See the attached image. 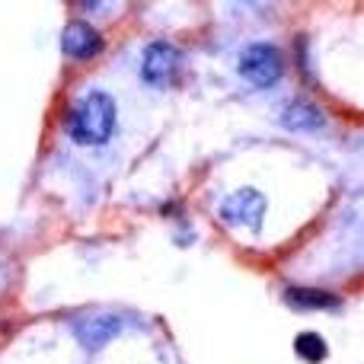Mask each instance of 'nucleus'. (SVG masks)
Wrapping results in <instances>:
<instances>
[{
	"instance_id": "6",
	"label": "nucleus",
	"mask_w": 364,
	"mask_h": 364,
	"mask_svg": "<svg viewBox=\"0 0 364 364\" xmlns=\"http://www.w3.org/2000/svg\"><path fill=\"white\" fill-rule=\"evenodd\" d=\"M61 48H64V55L74 58V61H90V58L100 55L102 36H100V32H96L90 23H83V19H74V23L64 29Z\"/></svg>"
},
{
	"instance_id": "1",
	"label": "nucleus",
	"mask_w": 364,
	"mask_h": 364,
	"mask_svg": "<svg viewBox=\"0 0 364 364\" xmlns=\"http://www.w3.org/2000/svg\"><path fill=\"white\" fill-rule=\"evenodd\" d=\"M115 115H119V109H115L112 96H109L106 90H90L83 100H77L74 106H70L64 128H68L70 141H77V144L100 147L112 138Z\"/></svg>"
},
{
	"instance_id": "3",
	"label": "nucleus",
	"mask_w": 364,
	"mask_h": 364,
	"mask_svg": "<svg viewBox=\"0 0 364 364\" xmlns=\"http://www.w3.org/2000/svg\"><path fill=\"white\" fill-rule=\"evenodd\" d=\"M265 195L259 188H240V192H230L218 208V218L230 227H252L259 230L262 227V218H265Z\"/></svg>"
},
{
	"instance_id": "9",
	"label": "nucleus",
	"mask_w": 364,
	"mask_h": 364,
	"mask_svg": "<svg viewBox=\"0 0 364 364\" xmlns=\"http://www.w3.org/2000/svg\"><path fill=\"white\" fill-rule=\"evenodd\" d=\"M294 352H297V358H304V361H310V364H320L323 358H326V342H323V336L320 333H301L294 339Z\"/></svg>"
},
{
	"instance_id": "7",
	"label": "nucleus",
	"mask_w": 364,
	"mask_h": 364,
	"mask_svg": "<svg viewBox=\"0 0 364 364\" xmlns=\"http://www.w3.org/2000/svg\"><path fill=\"white\" fill-rule=\"evenodd\" d=\"M282 125L291 128V132H314V128L326 125V115H323L320 106L307 100H294L288 109L282 112Z\"/></svg>"
},
{
	"instance_id": "2",
	"label": "nucleus",
	"mask_w": 364,
	"mask_h": 364,
	"mask_svg": "<svg viewBox=\"0 0 364 364\" xmlns=\"http://www.w3.org/2000/svg\"><path fill=\"white\" fill-rule=\"evenodd\" d=\"M284 70V58L278 51V45L272 42H252L240 55V77L246 83H252L256 90H269L272 83H278Z\"/></svg>"
},
{
	"instance_id": "8",
	"label": "nucleus",
	"mask_w": 364,
	"mask_h": 364,
	"mask_svg": "<svg viewBox=\"0 0 364 364\" xmlns=\"http://www.w3.org/2000/svg\"><path fill=\"white\" fill-rule=\"evenodd\" d=\"M284 301L294 310H336L339 307V297L333 291H320V288H288L284 291Z\"/></svg>"
},
{
	"instance_id": "5",
	"label": "nucleus",
	"mask_w": 364,
	"mask_h": 364,
	"mask_svg": "<svg viewBox=\"0 0 364 364\" xmlns=\"http://www.w3.org/2000/svg\"><path fill=\"white\" fill-rule=\"evenodd\" d=\"M122 316L115 314H96V316H80V320L74 323V336L80 339L83 348H90V352H96V348L109 346V342L115 339V336L122 333Z\"/></svg>"
},
{
	"instance_id": "4",
	"label": "nucleus",
	"mask_w": 364,
	"mask_h": 364,
	"mask_svg": "<svg viewBox=\"0 0 364 364\" xmlns=\"http://www.w3.org/2000/svg\"><path fill=\"white\" fill-rule=\"evenodd\" d=\"M179 61H182V51L173 42H164V38L151 42L144 48V55H141V77L151 87H166L176 77Z\"/></svg>"
}]
</instances>
